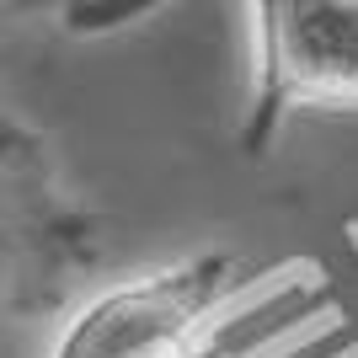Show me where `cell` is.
Returning <instances> with one entry per match:
<instances>
[{
  "label": "cell",
  "instance_id": "1",
  "mask_svg": "<svg viewBox=\"0 0 358 358\" xmlns=\"http://www.w3.org/2000/svg\"><path fill=\"white\" fill-rule=\"evenodd\" d=\"M96 214L38 129L0 107V310L48 315L96 268Z\"/></svg>",
  "mask_w": 358,
  "mask_h": 358
},
{
  "label": "cell",
  "instance_id": "2",
  "mask_svg": "<svg viewBox=\"0 0 358 358\" xmlns=\"http://www.w3.org/2000/svg\"><path fill=\"white\" fill-rule=\"evenodd\" d=\"M241 289L246 262L236 252L177 257L86 299L48 358H193Z\"/></svg>",
  "mask_w": 358,
  "mask_h": 358
},
{
  "label": "cell",
  "instance_id": "3",
  "mask_svg": "<svg viewBox=\"0 0 358 358\" xmlns=\"http://www.w3.org/2000/svg\"><path fill=\"white\" fill-rule=\"evenodd\" d=\"M257 86L241 150L268 155L289 113L358 107V0H252Z\"/></svg>",
  "mask_w": 358,
  "mask_h": 358
},
{
  "label": "cell",
  "instance_id": "4",
  "mask_svg": "<svg viewBox=\"0 0 358 358\" xmlns=\"http://www.w3.org/2000/svg\"><path fill=\"white\" fill-rule=\"evenodd\" d=\"M161 6H171V0H80L70 11V22H64V32H75V38H107V32H123L134 22H145V16H155Z\"/></svg>",
  "mask_w": 358,
  "mask_h": 358
},
{
  "label": "cell",
  "instance_id": "5",
  "mask_svg": "<svg viewBox=\"0 0 358 358\" xmlns=\"http://www.w3.org/2000/svg\"><path fill=\"white\" fill-rule=\"evenodd\" d=\"M11 11H22V16H43V22H70V11L80 6V0H6Z\"/></svg>",
  "mask_w": 358,
  "mask_h": 358
}]
</instances>
